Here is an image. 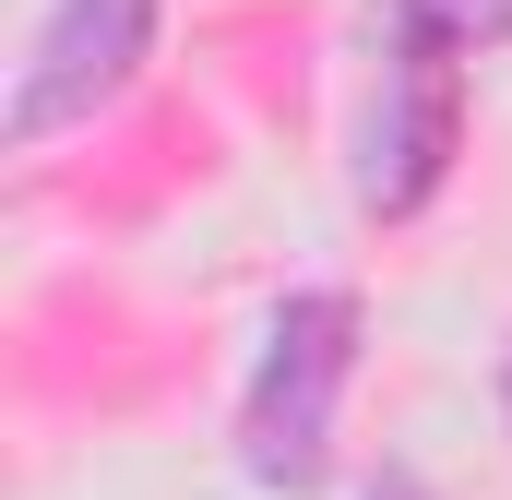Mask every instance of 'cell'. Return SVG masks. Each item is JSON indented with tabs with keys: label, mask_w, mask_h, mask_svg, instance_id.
Instances as JSON below:
<instances>
[{
	"label": "cell",
	"mask_w": 512,
	"mask_h": 500,
	"mask_svg": "<svg viewBox=\"0 0 512 500\" xmlns=\"http://www.w3.org/2000/svg\"><path fill=\"white\" fill-rule=\"evenodd\" d=\"M393 48L489 60V48H512V0H393Z\"/></svg>",
	"instance_id": "cell-4"
},
{
	"label": "cell",
	"mask_w": 512,
	"mask_h": 500,
	"mask_svg": "<svg viewBox=\"0 0 512 500\" xmlns=\"http://www.w3.org/2000/svg\"><path fill=\"white\" fill-rule=\"evenodd\" d=\"M465 155V60H429V48H393L382 72V120H370V167H358V203L405 227Z\"/></svg>",
	"instance_id": "cell-3"
},
{
	"label": "cell",
	"mask_w": 512,
	"mask_h": 500,
	"mask_svg": "<svg viewBox=\"0 0 512 500\" xmlns=\"http://www.w3.org/2000/svg\"><path fill=\"white\" fill-rule=\"evenodd\" d=\"M358 286H298L274 322H262V358L239 381V477L251 489H322L334 477V417H346V381H358Z\"/></svg>",
	"instance_id": "cell-1"
},
{
	"label": "cell",
	"mask_w": 512,
	"mask_h": 500,
	"mask_svg": "<svg viewBox=\"0 0 512 500\" xmlns=\"http://www.w3.org/2000/svg\"><path fill=\"white\" fill-rule=\"evenodd\" d=\"M155 60V0H48L36 36H24V72H12V108L0 143H48V131L96 120L108 96H131V72Z\"/></svg>",
	"instance_id": "cell-2"
},
{
	"label": "cell",
	"mask_w": 512,
	"mask_h": 500,
	"mask_svg": "<svg viewBox=\"0 0 512 500\" xmlns=\"http://www.w3.org/2000/svg\"><path fill=\"white\" fill-rule=\"evenodd\" d=\"M501 417H512V346H501Z\"/></svg>",
	"instance_id": "cell-6"
},
{
	"label": "cell",
	"mask_w": 512,
	"mask_h": 500,
	"mask_svg": "<svg viewBox=\"0 0 512 500\" xmlns=\"http://www.w3.org/2000/svg\"><path fill=\"white\" fill-rule=\"evenodd\" d=\"M358 500H441V489H429L417 465H382V477H370V489H358Z\"/></svg>",
	"instance_id": "cell-5"
}]
</instances>
